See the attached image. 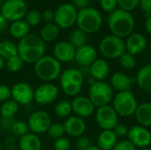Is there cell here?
I'll return each mask as SVG.
<instances>
[{
    "mask_svg": "<svg viewBox=\"0 0 151 150\" xmlns=\"http://www.w3.org/2000/svg\"><path fill=\"white\" fill-rule=\"evenodd\" d=\"M18 54L24 63L35 64L45 53V42L40 35L28 34L19 40L18 45Z\"/></svg>",
    "mask_w": 151,
    "mask_h": 150,
    "instance_id": "1",
    "label": "cell"
},
{
    "mask_svg": "<svg viewBox=\"0 0 151 150\" xmlns=\"http://www.w3.org/2000/svg\"><path fill=\"white\" fill-rule=\"evenodd\" d=\"M107 22L111 34L122 39L133 34L135 26L132 13L121 9H116L111 12L108 16Z\"/></svg>",
    "mask_w": 151,
    "mask_h": 150,
    "instance_id": "2",
    "label": "cell"
},
{
    "mask_svg": "<svg viewBox=\"0 0 151 150\" xmlns=\"http://www.w3.org/2000/svg\"><path fill=\"white\" fill-rule=\"evenodd\" d=\"M35 73L45 82H50L58 79L62 73L61 63L53 56H43L35 64Z\"/></svg>",
    "mask_w": 151,
    "mask_h": 150,
    "instance_id": "3",
    "label": "cell"
},
{
    "mask_svg": "<svg viewBox=\"0 0 151 150\" xmlns=\"http://www.w3.org/2000/svg\"><path fill=\"white\" fill-rule=\"evenodd\" d=\"M84 75L80 69L68 68L59 76V84L63 92L69 96H77L83 85Z\"/></svg>",
    "mask_w": 151,
    "mask_h": 150,
    "instance_id": "4",
    "label": "cell"
},
{
    "mask_svg": "<svg viewBox=\"0 0 151 150\" xmlns=\"http://www.w3.org/2000/svg\"><path fill=\"white\" fill-rule=\"evenodd\" d=\"M76 23L78 28L86 34L97 32L103 24V18L100 11L93 7H86L78 11Z\"/></svg>",
    "mask_w": 151,
    "mask_h": 150,
    "instance_id": "5",
    "label": "cell"
},
{
    "mask_svg": "<svg viewBox=\"0 0 151 150\" xmlns=\"http://www.w3.org/2000/svg\"><path fill=\"white\" fill-rule=\"evenodd\" d=\"M138 105L135 95L130 90L119 92L112 99L113 109L118 115L125 118L134 115Z\"/></svg>",
    "mask_w": 151,
    "mask_h": 150,
    "instance_id": "6",
    "label": "cell"
},
{
    "mask_svg": "<svg viewBox=\"0 0 151 150\" xmlns=\"http://www.w3.org/2000/svg\"><path fill=\"white\" fill-rule=\"evenodd\" d=\"M88 99L97 108L109 105L113 99L112 88L105 81H95L90 85Z\"/></svg>",
    "mask_w": 151,
    "mask_h": 150,
    "instance_id": "7",
    "label": "cell"
},
{
    "mask_svg": "<svg viewBox=\"0 0 151 150\" xmlns=\"http://www.w3.org/2000/svg\"><path fill=\"white\" fill-rule=\"evenodd\" d=\"M100 53L106 58H119L126 52V44L122 38L113 34L104 37L99 43Z\"/></svg>",
    "mask_w": 151,
    "mask_h": 150,
    "instance_id": "8",
    "label": "cell"
},
{
    "mask_svg": "<svg viewBox=\"0 0 151 150\" xmlns=\"http://www.w3.org/2000/svg\"><path fill=\"white\" fill-rule=\"evenodd\" d=\"M55 24L60 28H69L76 23L78 11L73 4H63L54 11Z\"/></svg>",
    "mask_w": 151,
    "mask_h": 150,
    "instance_id": "9",
    "label": "cell"
},
{
    "mask_svg": "<svg viewBox=\"0 0 151 150\" xmlns=\"http://www.w3.org/2000/svg\"><path fill=\"white\" fill-rule=\"evenodd\" d=\"M1 13L8 21L22 19L27 11V6L23 0H6L1 6Z\"/></svg>",
    "mask_w": 151,
    "mask_h": 150,
    "instance_id": "10",
    "label": "cell"
},
{
    "mask_svg": "<svg viewBox=\"0 0 151 150\" xmlns=\"http://www.w3.org/2000/svg\"><path fill=\"white\" fill-rule=\"evenodd\" d=\"M96 121L102 130H113L119 124V115L112 106L105 105L97 108L96 112Z\"/></svg>",
    "mask_w": 151,
    "mask_h": 150,
    "instance_id": "11",
    "label": "cell"
},
{
    "mask_svg": "<svg viewBox=\"0 0 151 150\" xmlns=\"http://www.w3.org/2000/svg\"><path fill=\"white\" fill-rule=\"evenodd\" d=\"M51 118L45 111H35L28 118L27 125L29 131L35 134H42L47 133L51 125Z\"/></svg>",
    "mask_w": 151,
    "mask_h": 150,
    "instance_id": "12",
    "label": "cell"
},
{
    "mask_svg": "<svg viewBox=\"0 0 151 150\" xmlns=\"http://www.w3.org/2000/svg\"><path fill=\"white\" fill-rule=\"evenodd\" d=\"M11 98L18 104L27 105L35 100V89L27 82H18L11 88Z\"/></svg>",
    "mask_w": 151,
    "mask_h": 150,
    "instance_id": "13",
    "label": "cell"
},
{
    "mask_svg": "<svg viewBox=\"0 0 151 150\" xmlns=\"http://www.w3.org/2000/svg\"><path fill=\"white\" fill-rule=\"evenodd\" d=\"M59 90L57 86L50 82L40 85L35 90V101L41 105L54 103L58 97Z\"/></svg>",
    "mask_w": 151,
    "mask_h": 150,
    "instance_id": "14",
    "label": "cell"
},
{
    "mask_svg": "<svg viewBox=\"0 0 151 150\" xmlns=\"http://www.w3.org/2000/svg\"><path fill=\"white\" fill-rule=\"evenodd\" d=\"M128 141L136 148H148L151 144V133L147 127L140 125L134 126L128 130Z\"/></svg>",
    "mask_w": 151,
    "mask_h": 150,
    "instance_id": "15",
    "label": "cell"
},
{
    "mask_svg": "<svg viewBox=\"0 0 151 150\" xmlns=\"http://www.w3.org/2000/svg\"><path fill=\"white\" fill-rule=\"evenodd\" d=\"M73 112L81 118H88L95 112L96 107L92 102L86 96H75L71 102Z\"/></svg>",
    "mask_w": 151,
    "mask_h": 150,
    "instance_id": "16",
    "label": "cell"
},
{
    "mask_svg": "<svg viewBox=\"0 0 151 150\" xmlns=\"http://www.w3.org/2000/svg\"><path fill=\"white\" fill-rule=\"evenodd\" d=\"M97 59V51L91 45H84L76 49L74 60L81 66H90Z\"/></svg>",
    "mask_w": 151,
    "mask_h": 150,
    "instance_id": "17",
    "label": "cell"
},
{
    "mask_svg": "<svg viewBox=\"0 0 151 150\" xmlns=\"http://www.w3.org/2000/svg\"><path fill=\"white\" fill-rule=\"evenodd\" d=\"M76 49L69 42H58L52 50L53 57L60 63H68L74 59Z\"/></svg>",
    "mask_w": 151,
    "mask_h": 150,
    "instance_id": "18",
    "label": "cell"
},
{
    "mask_svg": "<svg viewBox=\"0 0 151 150\" xmlns=\"http://www.w3.org/2000/svg\"><path fill=\"white\" fill-rule=\"evenodd\" d=\"M64 128L65 133L71 137H80L82 136L86 131V123L83 118L77 116H71L65 119L64 122Z\"/></svg>",
    "mask_w": 151,
    "mask_h": 150,
    "instance_id": "19",
    "label": "cell"
},
{
    "mask_svg": "<svg viewBox=\"0 0 151 150\" xmlns=\"http://www.w3.org/2000/svg\"><path fill=\"white\" fill-rule=\"evenodd\" d=\"M126 51L135 56L143 52L147 47V40L142 34H131L125 42Z\"/></svg>",
    "mask_w": 151,
    "mask_h": 150,
    "instance_id": "20",
    "label": "cell"
},
{
    "mask_svg": "<svg viewBox=\"0 0 151 150\" xmlns=\"http://www.w3.org/2000/svg\"><path fill=\"white\" fill-rule=\"evenodd\" d=\"M89 73L96 81H104L110 73V66L106 60L97 58L90 66Z\"/></svg>",
    "mask_w": 151,
    "mask_h": 150,
    "instance_id": "21",
    "label": "cell"
},
{
    "mask_svg": "<svg viewBox=\"0 0 151 150\" xmlns=\"http://www.w3.org/2000/svg\"><path fill=\"white\" fill-rule=\"evenodd\" d=\"M134 79L130 78L124 72H118L112 74L111 78V87L116 89L118 92H124L130 90Z\"/></svg>",
    "mask_w": 151,
    "mask_h": 150,
    "instance_id": "22",
    "label": "cell"
},
{
    "mask_svg": "<svg viewBox=\"0 0 151 150\" xmlns=\"http://www.w3.org/2000/svg\"><path fill=\"white\" fill-rule=\"evenodd\" d=\"M118 143V137L112 130H103L97 137V147L102 150H112Z\"/></svg>",
    "mask_w": 151,
    "mask_h": 150,
    "instance_id": "23",
    "label": "cell"
},
{
    "mask_svg": "<svg viewBox=\"0 0 151 150\" xmlns=\"http://www.w3.org/2000/svg\"><path fill=\"white\" fill-rule=\"evenodd\" d=\"M19 150H41L42 141L37 134L28 133L26 135L19 139Z\"/></svg>",
    "mask_w": 151,
    "mask_h": 150,
    "instance_id": "24",
    "label": "cell"
},
{
    "mask_svg": "<svg viewBox=\"0 0 151 150\" xmlns=\"http://www.w3.org/2000/svg\"><path fill=\"white\" fill-rule=\"evenodd\" d=\"M134 116L140 126L151 127V103H143L139 104Z\"/></svg>",
    "mask_w": 151,
    "mask_h": 150,
    "instance_id": "25",
    "label": "cell"
},
{
    "mask_svg": "<svg viewBox=\"0 0 151 150\" xmlns=\"http://www.w3.org/2000/svg\"><path fill=\"white\" fill-rule=\"evenodd\" d=\"M136 82L142 90L151 94V64L139 70L136 76Z\"/></svg>",
    "mask_w": 151,
    "mask_h": 150,
    "instance_id": "26",
    "label": "cell"
},
{
    "mask_svg": "<svg viewBox=\"0 0 151 150\" xmlns=\"http://www.w3.org/2000/svg\"><path fill=\"white\" fill-rule=\"evenodd\" d=\"M29 28L30 27L26 22V20L19 19V20L13 21L9 27V32L13 38L20 40L23 37H25L27 34H28Z\"/></svg>",
    "mask_w": 151,
    "mask_h": 150,
    "instance_id": "27",
    "label": "cell"
},
{
    "mask_svg": "<svg viewBox=\"0 0 151 150\" xmlns=\"http://www.w3.org/2000/svg\"><path fill=\"white\" fill-rule=\"evenodd\" d=\"M59 34V27L55 23H47L45 24L41 31L40 37L44 42H50L55 41Z\"/></svg>",
    "mask_w": 151,
    "mask_h": 150,
    "instance_id": "28",
    "label": "cell"
},
{
    "mask_svg": "<svg viewBox=\"0 0 151 150\" xmlns=\"http://www.w3.org/2000/svg\"><path fill=\"white\" fill-rule=\"evenodd\" d=\"M18 54L17 45L10 40L0 41V57L4 60Z\"/></svg>",
    "mask_w": 151,
    "mask_h": 150,
    "instance_id": "29",
    "label": "cell"
},
{
    "mask_svg": "<svg viewBox=\"0 0 151 150\" xmlns=\"http://www.w3.org/2000/svg\"><path fill=\"white\" fill-rule=\"evenodd\" d=\"M19 111V104L12 98L2 103L0 107V114L2 118H14Z\"/></svg>",
    "mask_w": 151,
    "mask_h": 150,
    "instance_id": "30",
    "label": "cell"
},
{
    "mask_svg": "<svg viewBox=\"0 0 151 150\" xmlns=\"http://www.w3.org/2000/svg\"><path fill=\"white\" fill-rule=\"evenodd\" d=\"M75 49H79L87 44V34L81 31V29L77 28L74 29L70 36L68 41Z\"/></svg>",
    "mask_w": 151,
    "mask_h": 150,
    "instance_id": "31",
    "label": "cell"
},
{
    "mask_svg": "<svg viewBox=\"0 0 151 150\" xmlns=\"http://www.w3.org/2000/svg\"><path fill=\"white\" fill-rule=\"evenodd\" d=\"M54 112L57 117L60 118H69L71 113L73 112L72 110V104L71 102L67 100H62L57 103L54 108Z\"/></svg>",
    "mask_w": 151,
    "mask_h": 150,
    "instance_id": "32",
    "label": "cell"
},
{
    "mask_svg": "<svg viewBox=\"0 0 151 150\" xmlns=\"http://www.w3.org/2000/svg\"><path fill=\"white\" fill-rule=\"evenodd\" d=\"M10 132L12 133V134L15 137H18L19 139L21 138L22 136L26 135L27 133H29V128H28V125L27 122L21 121V120H17L14 121V123L12 124Z\"/></svg>",
    "mask_w": 151,
    "mask_h": 150,
    "instance_id": "33",
    "label": "cell"
},
{
    "mask_svg": "<svg viewBox=\"0 0 151 150\" xmlns=\"http://www.w3.org/2000/svg\"><path fill=\"white\" fill-rule=\"evenodd\" d=\"M24 65V61L19 56V54L11 57L10 58L5 60V67L11 72H18L22 69Z\"/></svg>",
    "mask_w": 151,
    "mask_h": 150,
    "instance_id": "34",
    "label": "cell"
},
{
    "mask_svg": "<svg viewBox=\"0 0 151 150\" xmlns=\"http://www.w3.org/2000/svg\"><path fill=\"white\" fill-rule=\"evenodd\" d=\"M119 64L120 65L127 69V70H131L134 69L136 66V58L135 56L128 53V52H125L119 58Z\"/></svg>",
    "mask_w": 151,
    "mask_h": 150,
    "instance_id": "35",
    "label": "cell"
},
{
    "mask_svg": "<svg viewBox=\"0 0 151 150\" xmlns=\"http://www.w3.org/2000/svg\"><path fill=\"white\" fill-rule=\"evenodd\" d=\"M49 137L57 140L58 138H61L64 136V134L65 133V128H64V125L61 123H53L50 125V128L47 131Z\"/></svg>",
    "mask_w": 151,
    "mask_h": 150,
    "instance_id": "36",
    "label": "cell"
},
{
    "mask_svg": "<svg viewBox=\"0 0 151 150\" xmlns=\"http://www.w3.org/2000/svg\"><path fill=\"white\" fill-rule=\"evenodd\" d=\"M42 19V13L37 10H32L27 12L26 16V22L29 25V27H35L40 24Z\"/></svg>",
    "mask_w": 151,
    "mask_h": 150,
    "instance_id": "37",
    "label": "cell"
},
{
    "mask_svg": "<svg viewBox=\"0 0 151 150\" xmlns=\"http://www.w3.org/2000/svg\"><path fill=\"white\" fill-rule=\"evenodd\" d=\"M140 5V0H118V6L119 9L126 11H131Z\"/></svg>",
    "mask_w": 151,
    "mask_h": 150,
    "instance_id": "38",
    "label": "cell"
},
{
    "mask_svg": "<svg viewBox=\"0 0 151 150\" xmlns=\"http://www.w3.org/2000/svg\"><path fill=\"white\" fill-rule=\"evenodd\" d=\"M54 150H69L71 148V142L66 137H61L55 140Z\"/></svg>",
    "mask_w": 151,
    "mask_h": 150,
    "instance_id": "39",
    "label": "cell"
},
{
    "mask_svg": "<svg viewBox=\"0 0 151 150\" xmlns=\"http://www.w3.org/2000/svg\"><path fill=\"white\" fill-rule=\"evenodd\" d=\"M101 7L106 12H112L117 9L118 0H100Z\"/></svg>",
    "mask_w": 151,
    "mask_h": 150,
    "instance_id": "40",
    "label": "cell"
},
{
    "mask_svg": "<svg viewBox=\"0 0 151 150\" xmlns=\"http://www.w3.org/2000/svg\"><path fill=\"white\" fill-rule=\"evenodd\" d=\"M112 150H136V148L128 140H123L118 141V143Z\"/></svg>",
    "mask_w": 151,
    "mask_h": 150,
    "instance_id": "41",
    "label": "cell"
},
{
    "mask_svg": "<svg viewBox=\"0 0 151 150\" xmlns=\"http://www.w3.org/2000/svg\"><path fill=\"white\" fill-rule=\"evenodd\" d=\"M91 146V142L89 138L86 136H80L78 137L76 141V148L79 150H85L87 149L88 147Z\"/></svg>",
    "mask_w": 151,
    "mask_h": 150,
    "instance_id": "42",
    "label": "cell"
},
{
    "mask_svg": "<svg viewBox=\"0 0 151 150\" xmlns=\"http://www.w3.org/2000/svg\"><path fill=\"white\" fill-rule=\"evenodd\" d=\"M11 99V88L4 84H0V103Z\"/></svg>",
    "mask_w": 151,
    "mask_h": 150,
    "instance_id": "43",
    "label": "cell"
},
{
    "mask_svg": "<svg viewBox=\"0 0 151 150\" xmlns=\"http://www.w3.org/2000/svg\"><path fill=\"white\" fill-rule=\"evenodd\" d=\"M128 128L126 125H123V124H118L114 128H113V132L114 133L117 135V137H125V136H127L128 134Z\"/></svg>",
    "mask_w": 151,
    "mask_h": 150,
    "instance_id": "44",
    "label": "cell"
},
{
    "mask_svg": "<svg viewBox=\"0 0 151 150\" xmlns=\"http://www.w3.org/2000/svg\"><path fill=\"white\" fill-rule=\"evenodd\" d=\"M14 123V118H2L0 125L4 130L10 131L12 124Z\"/></svg>",
    "mask_w": 151,
    "mask_h": 150,
    "instance_id": "45",
    "label": "cell"
},
{
    "mask_svg": "<svg viewBox=\"0 0 151 150\" xmlns=\"http://www.w3.org/2000/svg\"><path fill=\"white\" fill-rule=\"evenodd\" d=\"M140 6L148 17L151 16V0H140Z\"/></svg>",
    "mask_w": 151,
    "mask_h": 150,
    "instance_id": "46",
    "label": "cell"
},
{
    "mask_svg": "<svg viewBox=\"0 0 151 150\" xmlns=\"http://www.w3.org/2000/svg\"><path fill=\"white\" fill-rule=\"evenodd\" d=\"M42 19H43L45 21H47L48 23H50V22H51L52 20H54L55 13H54V11H51V10H46V11H43V13L42 14Z\"/></svg>",
    "mask_w": 151,
    "mask_h": 150,
    "instance_id": "47",
    "label": "cell"
},
{
    "mask_svg": "<svg viewBox=\"0 0 151 150\" xmlns=\"http://www.w3.org/2000/svg\"><path fill=\"white\" fill-rule=\"evenodd\" d=\"M73 1L74 7L76 9L79 8L80 10L86 8V7H88V4L90 3V0H73Z\"/></svg>",
    "mask_w": 151,
    "mask_h": 150,
    "instance_id": "48",
    "label": "cell"
},
{
    "mask_svg": "<svg viewBox=\"0 0 151 150\" xmlns=\"http://www.w3.org/2000/svg\"><path fill=\"white\" fill-rule=\"evenodd\" d=\"M7 22H8V20L0 12V34L4 33L6 30V28H7Z\"/></svg>",
    "mask_w": 151,
    "mask_h": 150,
    "instance_id": "49",
    "label": "cell"
},
{
    "mask_svg": "<svg viewBox=\"0 0 151 150\" xmlns=\"http://www.w3.org/2000/svg\"><path fill=\"white\" fill-rule=\"evenodd\" d=\"M4 145L7 149H12L13 148H15V145H16V141L12 137H9L5 140L4 141Z\"/></svg>",
    "mask_w": 151,
    "mask_h": 150,
    "instance_id": "50",
    "label": "cell"
},
{
    "mask_svg": "<svg viewBox=\"0 0 151 150\" xmlns=\"http://www.w3.org/2000/svg\"><path fill=\"white\" fill-rule=\"evenodd\" d=\"M145 30L146 32L150 34L151 35V16H149L147 19H146V21H145Z\"/></svg>",
    "mask_w": 151,
    "mask_h": 150,
    "instance_id": "51",
    "label": "cell"
},
{
    "mask_svg": "<svg viewBox=\"0 0 151 150\" xmlns=\"http://www.w3.org/2000/svg\"><path fill=\"white\" fill-rule=\"evenodd\" d=\"M4 66H5V60H4L2 57H0V71H1Z\"/></svg>",
    "mask_w": 151,
    "mask_h": 150,
    "instance_id": "52",
    "label": "cell"
},
{
    "mask_svg": "<svg viewBox=\"0 0 151 150\" xmlns=\"http://www.w3.org/2000/svg\"><path fill=\"white\" fill-rule=\"evenodd\" d=\"M85 150H102L101 149H99L97 146H94V145H91L90 147H88L87 149Z\"/></svg>",
    "mask_w": 151,
    "mask_h": 150,
    "instance_id": "53",
    "label": "cell"
},
{
    "mask_svg": "<svg viewBox=\"0 0 151 150\" xmlns=\"http://www.w3.org/2000/svg\"><path fill=\"white\" fill-rule=\"evenodd\" d=\"M140 150H150V149H148V148H143V149H141Z\"/></svg>",
    "mask_w": 151,
    "mask_h": 150,
    "instance_id": "54",
    "label": "cell"
},
{
    "mask_svg": "<svg viewBox=\"0 0 151 150\" xmlns=\"http://www.w3.org/2000/svg\"><path fill=\"white\" fill-rule=\"evenodd\" d=\"M2 4H3V0H0V8L2 6Z\"/></svg>",
    "mask_w": 151,
    "mask_h": 150,
    "instance_id": "55",
    "label": "cell"
},
{
    "mask_svg": "<svg viewBox=\"0 0 151 150\" xmlns=\"http://www.w3.org/2000/svg\"><path fill=\"white\" fill-rule=\"evenodd\" d=\"M0 150H2V143H1V141H0Z\"/></svg>",
    "mask_w": 151,
    "mask_h": 150,
    "instance_id": "56",
    "label": "cell"
},
{
    "mask_svg": "<svg viewBox=\"0 0 151 150\" xmlns=\"http://www.w3.org/2000/svg\"><path fill=\"white\" fill-rule=\"evenodd\" d=\"M23 1H25V2H26V1H30V0H23Z\"/></svg>",
    "mask_w": 151,
    "mask_h": 150,
    "instance_id": "57",
    "label": "cell"
},
{
    "mask_svg": "<svg viewBox=\"0 0 151 150\" xmlns=\"http://www.w3.org/2000/svg\"><path fill=\"white\" fill-rule=\"evenodd\" d=\"M150 48H151V44H150Z\"/></svg>",
    "mask_w": 151,
    "mask_h": 150,
    "instance_id": "58",
    "label": "cell"
}]
</instances>
